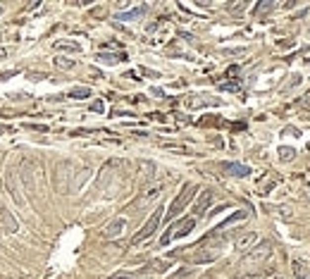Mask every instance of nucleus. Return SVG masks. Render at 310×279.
Returning <instances> with one entry per match:
<instances>
[{"mask_svg":"<svg viewBox=\"0 0 310 279\" xmlns=\"http://www.w3.org/2000/svg\"><path fill=\"white\" fill-rule=\"evenodd\" d=\"M0 132H10V134H12V127H0Z\"/></svg>","mask_w":310,"mask_h":279,"instance_id":"nucleus-27","label":"nucleus"},{"mask_svg":"<svg viewBox=\"0 0 310 279\" xmlns=\"http://www.w3.org/2000/svg\"><path fill=\"white\" fill-rule=\"evenodd\" d=\"M272 7H274V5H272V2H260V5H258V7H256V14H263V12H270Z\"/></svg>","mask_w":310,"mask_h":279,"instance_id":"nucleus-21","label":"nucleus"},{"mask_svg":"<svg viewBox=\"0 0 310 279\" xmlns=\"http://www.w3.org/2000/svg\"><path fill=\"white\" fill-rule=\"evenodd\" d=\"M272 255V243L270 241H260L256 248H251L248 255L243 258V265H263Z\"/></svg>","mask_w":310,"mask_h":279,"instance_id":"nucleus-4","label":"nucleus"},{"mask_svg":"<svg viewBox=\"0 0 310 279\" xmlns=\"http://www.w3.org/2000/svg\"><path fill=\"white\" fill-rule=\"evenodd\" d=\"M0 12H2V7H0Z\"/></svg>","mask_w":310,"mask_h":279,"instance_id":"nucleus-30","label":"nucleus"},{"mask_svg":"<svg viewBox=\"0 0 310 279\" xmlns=\"http://www.w3.org/2000/svg\"><path fill=\"white\" fill-rule=\"evenodd\" d=\"M222 89H227V91H239V84H222Z\"/></svg>","mask_w":310,"mask_h":279,"instance_id":"nucleus-26","label":"nucleus"},{"mask_svg":"<svg viewBox=\"0 0 310 279\" xmlns=\"http://www.w3.org/2000/svg\"><path fill=\"white\" fill-rule=\"evenodd\" d=\"M256 241H258L256 234H243V236L236 239V251H251Z\"/></svg>","mask_w":310,"mask_h":279,"instance_id":"nucleus-10","label":"nucleus"},{"mask_svg":"<svg viewBox=\"0 0 310 279\" xmlns=\"http://www.w3.org/2000/svg\"><path fill=\"white\" fill-rule=\"evenodd\" d=\"M162 210H165V208H155V213H153L148 220H146V225H143V227H141V229H138V232L134 234V239H132V246H138L141 241L150 239V236L155 234V229H158V225H160V220H162Z\"/></svg>","mask_w":310,"mask_h":279,"instance_id":"nucleus-3","label":"nucleus"},{"mask_svg":"<svg viewBox=\"0 0 310 279\" xmlns=\"http://www.w3.org/2000/svg\"><path fill=\"white\" fill-rule=\"evenodd\" d=\"M270 279H282V277H270Z\"/></svg>","mask_w":310,"mask_h":279,"instance_id":"nucleus-29","label":"nucleus"},{"mask_svg":"<svg viewBox=\"0 0 310 279\" xmlns=\"http://www.w3.org/2000/svg\"><path fill=\"white\" fill-rule=\"evenodd\" d=\"M189 275H191V267H184V270H179L172 279H184V277H189Z\"/></svg>","mask_w":310,"mask_h":279,"instance_id":"nucleus-23","label":"nucleus"},{"mask_svg":"<svg viewBox=\"0 0 310 279\" xmlns=\"http://www.w3.org/2000/svg\"><path fill=\"white\" fill-rule=\"evenodd\" d=\"M279 158H282L284 162L294 160V148H282V150H279Z\"/></svg>","mask_w":310,"mask_h":279,"instance_id":"nucleus-20","label":"nucleus"},{"mask_svg":"<svg viewBox=\"0 0 310 279\" xmlns=\"http://www.w3.org/2000/svg\"><path fill=\"white\" fill-rule=\"evenodd\" d=\"M89 95H91L89 89H72V91H69V98H74V100H84V98H89Z\"/></svg>","mask_w":310,"mask_h":279,"instance_id":"nucleus-18","label":"nucleus"},{"mask_svg":"<svg viewBox=\"0 0 310 279\" xmlns=\"http://www.w3.org/2000/svg\"><path fill=\"white\" fill-rule=\"evenodd\" d=\"M222 170L227 174H231V177H248L251 174V170L246 165H241V162H222Z\"/></svg>","mask_w":310,"mask_h":279,"instance_id":"nucleus-9","label":"nucleus"},{"mask_svg":"<svg viewBox=\"0 0 310 279\" xmlns=\"http://www.w3.org/2000/svg\"><path fill=\"white\" fill-rule=\"evenodd\" d=\"M134 275H129V272H117V275H112L110 279H132Z\"/></svg>","mask_w":310,"mask_h":279,"instance_id":"nucleus-25","label":"nucleus"},{"mask_svg":"<svg viewBox=\"0 0 310 279\" xmlns=\"http://www.w3.org/2000/svg\"><path fill=\"white\" fill-rule=\"evenodd\" d=\"M243 7H246V2L241 0V2H231V5L227 7V10H229V12H241Z\"/></svg>","mask_w":310,"mask_h":279,"instance_id":"nucleus-22","label":"nucleus"},{"mask_svg":"<svg viewBox=\"0 0 310 279\" xmlns=\"http://www.w3.org/2000/svg\"><path fill=\"white\" fill-rule=\"evenodd\" d=\"M220 258V246H203V243H198L196 246V253L191 255V263L193 265H205V263H213V260H217Z\"/></svg>","mask_w":310,"mask_h":279,"instance_id":"nucleus-5","label":"nucleus"},{"mask_svg":"<svg viewBox=\"0 0 310 279\" xmlns=\"http://www.w3.org/2000/svg\"><path fill=\"white\" fill-rule=\"evenodd\" d=\"M53 62H55V67H60V69H72V67H74V60H72V57H55Z\"/></svg>","mask_w":310,"mask_h":279,"instance_id":"nucleus-17","label":"nucleus"},{"mask_svg":"<svg viewBox=\"0 0 310 279\" xmlns=\"http://www.w3.org/2000/svg\"><path fill=\"white\" fill-rule=\"evenodd\" d=\"M220 100H205V98H186L189 107H201V105H217Z\"/></svg>","mask_w":310,"mask_h":279,"instance_id":"nucleus-16","label":"nucleus"},{"mask_svg":"<svg viewBox=\"0 0 310 279\" xmlns=\"http://www.w3.org/2000/svg\"><path fill=\"white\" fill-rule=\"evenodd\" d=\"M294 277L296 279H306L308 277V267H306V263L303 260H294Z\"/></svg>","mask_w":310,"mask_h":279,"instance_id":"nucleus-14","label":"nucleus"},{"mask_svg":"<svg viewBox=\"0 0 310 279\" xmlns=\"http://www.w3.org/2000/svg\"><path fill=\"white\" fill-rule=\"evenodd\" d=\"M55 50H69V53H79L81 46L79 43H74V41H55L53 43Z\"/></svg>","mask_w":310,"mask_h":279,"instance_id":"nucleus-11","label":"nucleus"},{"mask_svg":"<svg viewBox=\"0 0 310 279\" xmlns=\"http://www.w3.org/2000/svg\"><path fill=\"white\" fill-rule=\"evenodd\" d=\"M213 198H215V193L208 188V191H201V198L196 200V205H193V217H203V215L208 213V208L213 205Z\"/></svg>","mask_w":310,"mask_h":279,"instance_id":"nucleus-7","label":"nucleus"},{"mask_svg":"<svg viewBox=\"0 0 310 279\" xmlns=\"http://www.w3.org/2000/svg\"><path fill=\"white\" fill-rule=\"evenodd\" d=\"M196 191H198V186H196V184H186L184 188H181V191H179V193H177V198L170 203V208H167V215H165V217H167V222L181 215V210H184V208L189 205L191 200L196 198Z\"/></svg>","mask_w":310,"mask_h":279,"instance_id":"nucleus-1","label":"nucleus"},{"mask_svg":"<svg viewBox=\"0 0 310 279\" xmlns=\"http://www.w3.org/2000/svg\"><path fill=\"white\" fill-rule=\"evenodd\" d=\"M98 60H100V62H105V65H115V62L127 60V55H124V53H117V55H112V53H98Z\"/></svg>","mask_w":310,"mask_h":279,"instance_id":"nucleus-12","label":"nucleus"},{"mask_svg":"<svg viewBox=\"0 0 310 279\" xmlns=\"http://www.w3.org/2000/svg\"><path fill=\"white\" fill-rule=\"evenodd\" d=\"M167 267H170V263L167 260H155V263H150L148 267H146V272H167Z\"/></svg>","mask_w":310,"mask_h":279,"instance_id":"nucleus-15","label":"nucleus"},{"mask_svg":"<svg viewBox=\"0 0 310 279\" xmlns=\"http://www.w3.org/2000/svg\"><path fill=\"white\" fill-rule=\"evenodd\" d=\"M267 275H272V267L263 270V272H243V275H236L234 279H265Z\"/></svg>","mask_w":310,"mask_h":279,"instance_id":"nucleus-13","label":"nucleus"},{"mask_svg":"<svg viewBox=\"0 0 310 279\" xmlns=\"http://www.w3.org/2000/svg\"><path fill=\"white\" fill-rule=\"evenodd\" d=\"M143 12H146V7H136V10H132V12H124V14H120L117 19H127V22H129V19H136V17H141Z\"/></svg>","mask_w":310,"mask_h":279,"instance_id":"nucleus-19","label":"nucleus"},{"mask_svg":"<svg viewBox=\"0 0 310 279\" xmlns=\"http://www.w3.org/2000/svg\"><path fill=\"white\" fill-rule=\"evenodd\" d=\"M124 229H127V217H115V220L103 229V236H105V239H117L120 234H124Z\"/></svg>","mask_w":310,"mask_h":279,"instance_id":"nucleus-8","label":"nucleus"},{"mask_svg":"<svg viewBox=\"0 0 310 279\" xmlns=\"http://www.w3.org/2000/svg\"><path fill=\"white\" fill-rule=\"evenodd\" d=\"M5 55H7V50H5V48H0V60H2Z\"/></svg>","mask_w":310,"mask_h":279,"instance_id":"nucleus-28","label":"nucleus"},{"mask_svg":"<svg viewBox=\"0 0 310 279\" xmlns=\"http://www.w3.org/2000/svg\"><path fill=\"white\" fill-rule=\"evenodd\" d=\"M160 193H162V184H153V186H148L138 198L134 200V208H146V205H150L153 200H158L160 198Z\"/></svg>","mask_w":310,"mask_h":279,"instance_id":"nucleus-6","label":"nucleus"},{"mask_svg":"<svg viewBox=\"0 0 310 279\" xmlns=\"http://www.w3.org/2000/svg\"><path fill=\"white\" fill-rule=\"evenodd\" d=\"M193 227H196V217H184L181 222H177L175 227H170V232L162 234L160 243L162 246H167L172 239H184V236H189L191 232H193Z\"/></svg>","mask_w":310,"mask_h":279,"instance_id":"nucleus-2","label":"nucleus"},{"mask_svg":"<svg viewBox=\"0 0 310 279\" xmlns=\"http://www.w3.org/2000/svg\"><path fill=\"white\" fill-rule=\"evenodd\" d=\"M91 110H93V112H103V110H105L103 100H93V103H91Z\"/></svg>","mask_w":310,"mask_h":279,"instance_id":"nucleus-24","label":"nucleus"}]
</instances>
